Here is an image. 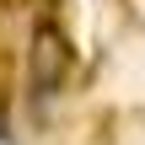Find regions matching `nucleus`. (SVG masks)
<instances>
[{"label": "nucleus", "instance_id": "1", "mask_svg": "<svg viewBox=\"0 0 145 145\" xmlns=\"http://www.w3.org/2000/svg\"><path fill=\"white\" fill-rule=\"evenodd\" d=\"M70 65H75V48H70L65 27H59V22H38V27H32V43H27V91H32L38 108H43L48 97H59Z\"/></svg>", "mask_w": 145, "mask_h": 145}]
</instances>
